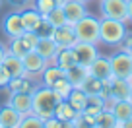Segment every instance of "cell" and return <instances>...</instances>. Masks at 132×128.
Wrapping results in <instances>:
<instances>
[{"mask_svg":"<svg viewBox=\"0 0 132 128\" xmlns=\"http://www.w3.org/2000/svg\"><path fill=\"white\" fill-rule=\"evenodd\" d=\"M58 101L60 99L54 95V91L51 87H47V86L37 87L31 93V113L45 120L54 115V107H56Z\"/></svg>","mask_w":132,"mask_h":128,"instance_id":"cell-1","label":"cell"},{"mask_svg":"<svg viewBox=\"0 0 132 128\" xmlns=\"http://www.w3.org/2000/svg\"><path fill=\"white\" fill-rule=\"evenodd\" d=\"M128 35L126 23L120 20H111V18H101L99 20V41L109 47L122 45L124 37Z\"/></svg>","mask_w":132,"mask_h":128,"instance_id":"cell-2","label":"cell"},{"mask_svg":"<svg viewBox=\"0 0 132 128\" xmlns=\"http://www.w3.org/2000/svg\"><path fill=\"white\" fill-rule=\"evenodd\" d=\"M74 33H76V41H84V43H99V20L89 14L78 20L74 25Z\"/></svg>","mask_w":132,"mask_h":128,"instance_id":"cell-3","label":"cell"},{"mask_svg":"<svg viewBox=\"0 0 132 128\" xmlns=\"http://www.w3.org/2000/svg\"><path fill=\"white\" fill-rule=\"evenodd\" d=\"M111 60V70H113V78H124L130 80L132 78V54L126 50H120L109 56Z\"/></svg>","mask_w":132,"mask_h":128,"instance_id":"cell-4","label":"cell"},{"mask_svg":"<svg viewBox=\"0 0 132 128\" xmlns=\"http://www.w3.org/2000/svg\"><path fill=\"white\" fill-rule=\"evenodd\" d=\"M74 56H76V64H82V66H89L91 62L99 56L97 45L93 43H84V41H76L74 43Z\"/></svg>","mask_w":132,"mask_h":128,"instance_id":"cell-5","label":"cell"},{"mask_svg":"<svg viewBox=\"0 0 132 128\" xmlns=\"http://www.w3.org/2000/svg\"><path fill=\"white\" fill-rule=\"evenodd\" d=\"M99 10L103 18L126 21V0H101Z\"/></svg>","mask_w":132,"mask_h":128,"instance_id":"cell-6","label":"cell"},{"mask_svg":"<svg viewBox=\"0 0 132 128\" xmlns=\"http://www.w3.org/2000/svg\"><path fill=\"white\" fill-rule=\"evenodd\" d=\"M51 39L56 43L58 49H66V47H74L76 43V33L72 25H60V27H53L51 29Z\"/></svg>","mask_w":132,"mask_h":128,"instance_id":"cell-7","label":"cell"},{"mask_svg":"<svg viewBox=\"0 0 132 128\" xmlns=\"http://www.w3.org/2000/svg\"><path fill=\"white\" fill-rule=\"evenodd\" d=\"M87 72H89V76L101 80V82L113 80V70H111V60H109V56H101V54H99L89 66H87Z\"/></svg>","mask_w":132,"mask_h":128,"instance_id":"cell-8","label":"cell"},{"mask_svg":"<svg viewBox=\"0 0 132 128\" xmlns=\"http://www.w3.org/2000/svg\"><path fill=\"white\" fill-rule=\"evenodd\" d=\"M23 62V68H25V74L27 76H41L43 70L49 66V62L45 58H41V54L35 53V50H29L25 53V56L21 58Z\"/></svg>","mask_w":132,"mask_h":128,"instance_id":"cell-9","label":"cell"},{"mask_svg":"<svg viewBox=\"0 0 132 128\" xmlns=\"http://www.w3.org/2000/svg\"><path fill=\"white\" fill-rule=\"evenodd\" d=\"M60 6H62V12H64V16H66V23L68 25H74L78 20H82L87 14L86 4H84V2H78V0H64Z\"/></svg>","mask_w":132,"mask_h":128,"instance_id":"cell-10","label":"cell"},{"mask_svg":"<svg viewBox=\"0 0 132 128\" xmlns=\"http://www.w3.org/2000/svg\"><path fill=\"white\" fill-rule=\"evenodd\" d=\"M2 31H4L6 37L14 39V37H21L25 33V27L21 23V18H20V12H12L4 18L2 21Z\"/></svg>","mask_w":132,"mask_h":128,"instance_id":"cell-11","label":"cell"},{"mask_svg":"<svg viewBox=\"0 0 132 128\" xmlns=\"http://www.w3.org/2000/svg\"><path fill=\"white\" fill-rule=\"evenodd\" d=\"M107 109L115 115L117 122H122V120L132 116V101L130 99H109Z\"/></svg>","mask_w":132,"mask_h":128,"instance_id":"cell-12","label":"cell"},{"mask_svg":"<svg viewBox=\"0 0 132 128\" xmlns=\"http://www.w3.org/2000/svg\"><path fill=\"white\" fill-rule=\"evenodd\" d=\"M8 105H12L21 116L29 115L31 113V93H23V91H16V93H10V101Z\"/></svg>","mask_w":132,"mask_h":128,"instance_id":"cell-13","label":"cell"},{"mask_svg":"<svg viewBox=\"0 0 132 128\" xmlns=\"http://www.w3.org/2000/svg\"><path fill=\"white\" fill-rule=\"evenodd\" d=\"M109 87H111V99H128L132 82L124 78H113L109 80Z\"/></svg>","mask_w":132,"mask_h":128,"instance_id":"cell-14","label":"cell"},{"mask_svg":"<svg viewBox=\"0 0 132 128\" xmlns=\"http://www.w3.org/2000/svg\"><path fill=\"white\" fill-rule=\"evenodd\" d=\"M35 53H39L41 58H45V60L51 64V62L54 60V56H56V53H58V47L51 37H39L37 47H35Z\"/></svg>","mask_w":132,"mask_h":128,"instance_id":"cell-15","label":"cell"},{"mask_svg":"<svg viewBox=\"0 0 132 128\" xmlns=\"http://www.w3.org/2000/svg\"><path fill=\"white\" fill-rule=\"evenodd\" d=\"M2 66L6 68V72L10 74V78H18V76H27L25 74V68H23V62H21L20 56H16V54L8 53L4 56V60H2Z\"/></svg>","mask_w":132,"mask_h":128,"instance_id":"cell-16","label":"cell"},{"mask_svg":"<svg viewBox=\"0 0 132 128\" xmlns=\"http://www.w3.org/2000/svg\"><path fill=\"white\" fill-rule=\"evenodd\" d=\"M87 68L82 66V64H72L70 68H66L64 70V78L72 83V87H80L84 83V80L87 78Z\"/></svg>","mask_w":132,"mask_h":128,"instance_id":"cell-17","label":"cell"},{"mask_svg":"<svg viewBox=\"0 0 132 128\" xmlns=\"http://www.w3.org/2000/svg\"><path fill=\"white\" fill-rule=\"evenodd\" d=\"M20 18H21V23H23L25 31H37L39 25L43 23V16L35 8H29V10L20 12Z\"/></svg>","mask_w":132,"mask_h":128,"instance_id":"cell-18","label":"cell"},{"mask_svg":"<svg viewBox=\"0 0 132 128\" xmlns=\"http://www.w3.org/2000/svg\"><path fill=\"white\" fill-rule=\"evenodd\" d=\"M21 120V115L12 107V105H2L0 107V126L16 128Z\"/></svg>","mask_w":132,"mask_h":128,"instance_id":"cell-19","label":"cell"},{"mask_svg":"<svg viewBox=\"0 0 132 128\" xmlns=\"http://www.w3.org/2000/svg\"><path fill=\"white\" fill-rule=\"evenodd\" d=\"M53 64H56L58 68L66 70V68H70L72 64H76V56H74V49L72 47H66V49H58L56 56H54Z\"/></svg>","mask_w":132,"mask_h":128,"instance_id":"cell-20","label":"cell"},{"mask_svg":"<svg viewBox=\"0 0 132 128\" xmlns=\"http://www.w3.org/2000/svg\"><path fill=\"white\" fill-rule=\"evenodd\" d=\"M117 124L119 122H117L115 115H113L107 107H105L103 111H99L97 115H95V118H93V128H115Z\"/></svg>","mask_w":132,"mask_h":128,"instance_id":"cell-21","label":"cell"},{"mask_svg":"<svg viewBox=\"0 0 132 128\" xmlns=\"http://www.w3.org/2000/svg\"><path fill=\"white\" fill-rule=\"evenodd\" d=\"M60 78H64V70L58 68L56 64H49V66L43 70V74H41L43 86H47V87H53V83L58 82Z\"/></svg>","mask_w":132,"mask_h":128,"instance_id":"cell-22","label":"cell"},{"mask_svg":"<svg viewBox=\"0 0 132 128\" xmlns=\"http://www.w3.org/2000/svg\"><path fill=\"white\" fill-rule=\"evenodd\" d=\"M66 101L72 105V109H74L76 113H82L84 109H86V101H87V95L84 93L80 87H72L70 95L66 97Z\"/></svg>","mask_w":132,"mask_h":128,"instance_id":"cell-23","label":"cell"},{"mask_svg":"<svg viewBox=\"0 0 132 128\" xmlns=\"http://www.w3.org/2000/svg\"><path fill=\"white\" fill-rule=\"evenodd\" d=\"M76 115H78V113L72 109V105L68 103L66 99H62V101H58V103H56V107H54V115H53V116H56L58 120H74Z\"/></svg>","mask_w":132,"mask_h":128,"instance_id":"cell-24","label":"cell"},{"mask_svg":"<svg viewBox=\"0 0 132 128\" xmlns=\"http://www.w3.org/2000/svg\"><path fill=\"white\" fill-rule=\"evenodd\" d=\"M107 107V101L103 97H99V95H87V101H86V109L82 113H87V115L95 116L99 111H103Z\"/></svg>","mask_w":132,"mask_h":128,"instance_id":"cell-25","label":"cell"},{"mask_svg":"<svg viewBox=\"0 0 132 128\" xmlns=\"http://www.w3.org/2000/svg\"><path fill=\"white\" fill-rule=\"evenodd\" d=\"M43 20L51 25V27H60V25H66V16L62 12V6H54L47 16H43Z\"/></svg>","mask_w":132,"mask_h":128,"instance_id":"cell-26","label":"cell"},{"mask_svg":"<svg viewBox=\"0 0 132 128\" xmlns=\"http://www.w3.org/2000/svg\"><path fill=\"white\" fill-rule=\"evenodd\" d=\"M101 86H103V82H101V80H97V78H93V76L87 74V78L84 80V83L80 86V89H82L86 95H99Z\"/></svg>","mask_w":132,"mask_h":128,"instance_id":"cell-27","label":"cell"},{"mask_svg":"<svg viewBox=\"0 0 132 128\" xmlns=\"http://www.w3.org/2000/svg\"><path fill=\"white\" fill-rule=\"evenodd\" d=\"M51 89L54 91V95H56L58 99H66V97H68V95H70V91H72V83L68 82V80L66 78H60L58 80V82H54L53 83V87H51Z\"/></svg>","mask_w":132,"mask_h":128,"instance_id":"cell-28","label":"cell"},{"mask_svg":"<svg viewBox=\"0 0 132 128\" xmlns=\"http://www.w3.org/2000/svg\"><path fill=\"white\" fill-rule=\"evenodd\" d=\"M16 128H45V126H43V118H39L37 115L29 113V115L21 116L20 124H18Z\"/></svg>","mask_w":132,"mask_h":128,"instance_id":"cell-29","label":"cell"},{"mask_svg":"<svg viewBox=\"0 0 132 128\" xmlns=\"http://www.w3.org/2000/svg\"><path fill=\"white\" fill-rule=\"evenodd\" d=\"M21 43H23V47H25V50H35V47H37V41H39V35L35 33V31H25L23 35H21Z\"/></svg>","mask_w":132,"mask_h":128,"instance_id":"cell-30","label":"cell"},{"mask_svg":"<svg viewBox=\"0 0 132 128\" xmlns=\"http://www.w3.org/2000/svg\"><path fill=\"white\" fill-rule=\"evenodd\" d=\"M8 53L16 54V56H20V58H23L27 50H25V47H23V43H21V39H20V37H14V39H10Z\"/></svg>","mask_w":132,"mask_h":128,"instance_id":"cell-31","label":"cell"},{"mask_svg":"<svg viewBox=\"0 0 132 128\" xmlns=\"http://www.w3.org/2000/svg\"><path fill=\"white\" fill-rule=\"evenodd\" d=\"M54 6H56V4H54L53 0H35V10H37L41 16H47Z\"/></svg>","mask_w":132,"mask_h":128,"instance_id":"cell-32","label":"cell"},{"mask_svg":"<svg viewBox=\"0 0 132 128\" xmlns=\"http://www.w3.org/2000/svg\"><path fill=\"white\" fill-rule=\"evenodd\" d=\"M43 126L45 128H62V120H58L56 116H49V118L43 120Z\"/></svg>","mask_w":132,"mask_h":128,"instance_id":"cell-33","label":"cell"},{"mask_svg":"<svg viewBox=\"0 0 132 128\" xmlns=\"http://www.w3.org/2000/svg\"><path fill=\"white\" fill-rule=\"evenodd\" d=\"M8 82H10V74L6 72V68L0 64V87H6Z\"/></svg>","mask_w":132,"mask_h":128,"instance_id":"cell-34","label":"cell"},{"mask_svg":"<svg viewBox=\"0 0 132 128\" xmlns=\"http://www.w3.org/2000/svg\"><path fill=\"white\" fill-rule=\"evenodd\" d=\"M122 45H124V49H122V50H126V53H130V54H132V35H126V37H124Z\"/></svg>","mask_w":132,"mask_h":128,"instance_id":"cell-35","label":"cell"},{"mask_svg":"<svg viewBox=\"0 0 132 128\" xmlns=\"http://www.w3.org/2000/svg\"><path fill=\"white\" fill-rule=\"evenodd\" d=\"M126 21H132V0H126Z\"/></svg>","mask_w":132,"mask_h":128,"instance_id":"cell-36","label":"cell"},{"mask_svg":"<svg viewBox=\"0 0 132 128\" xmlns=\"http://www.w3.org/2000/svg\"><path fill=\"white\" fill-rule=\"evenodd\" d=\"M119 126L120 128H132V116L126 118V120H122V122H119Z\"/></svg>","mask_w":132,"mask_h":128,"instance_id":"cell-37","label":"cell"},{"mask_svg":"<svg viewBox=\"0 0 132 128\" xmlns=\"http://www.w3.org/2000/svg\"><path fill=\"white\" fill-rule=\"evenodd\" d=\"M8 54V49H6L2 43H0V64H2V60H4V56Z\"/></svg>","mask_w":132,"mask_h":128,"instance_id":"cell-38","label":"cell"},{"mask_svg":"<svg viewBox=\"0 0 132 128\" xmlns=\"http://www.w3.org/2000/svg\"><path fill=\"white\" fill-rule=\"evenodd\" d=\"M62 128H74V122L72 120H62Z\"/></svg>","mask_w":132,"mask_h":128,"instance_id":"cell-39","label":"cell"},{"mask_svg":"<svg viewBox=\"0 0 132 128\" xmlns=\"http://www.w3.org/2000/svg\"><path fill=\"white\" fill-rule=\"evenodd\" d=\"M10 4H14V6H21V4H25V0H10Z\"/></svg>","mask_w":132,"mask_h":128,"instance_id":"cell-40","label":"cell"},{"mask_svg":"<svg viewBox=\"0 0 132 128\" xmlns=\"http://www.w3.org/2000/svg\"><path fill=\"white\" fill-rule=\"evenodd\" d=\"M53 2H54V4H56V6H60L62 2H64V0H53Z\"/></svg>","mask_w":132,"mask_h":128,"instance_id":"cell-41","label":"cell"},{"mask_svg":"<svg viewBox=\"0 0 132 128\" xmlns=\"http://www.w3.org/2000/svg\"><path fill=\"white\" fill-rule=\"evenodd\" d=\"M78 2H84V4H87V2H91V0H78Z\"/></svg>","mask_w":132,"mask_h":128,"instance_id":"cell-42","label":"cell"},{"mask_svg":"<svg viewBox=\"0 0 132 128\" xmlns=\"http://www.w3.org/2000/svg\"><path fill=\"white\" fill-rule=\"evenodd\" d=\"M128 99H130V101H132V87H130V95H128Z\"/></svg>","mask_w":132,"mask_h":128,"instance_id":"cell-43","label":"cell"},{"mask_svg":"<svg viewBox=\"0 0 132 128\" xmlns=\"http://www.w3.org/2000/svg\"><path fill=\"white\" fill-rule=\"evenodd\" d=\"M115 128H120V126H119V124H117V126H115Z\"/></svg>","mask_w":132,"mask_h":128,"instance_id":"cell-44","label":"cell"},{"mask_svg":"<svg viewBox=\"0 0 132 128\" xmlns=\"http://www.w3.org/2000/svg\"><path fill=\"white\" fill-rule=\"evenodd\" d=\"M0 128H8V126H0Z\"/></svg>","mask_w":132,"mask_h":128,"instance_id":"cell-45","label":"cell"},{"mask_svg":"<svg viewBox=\"0 0 132 128\" xmlns=\"http://www.w3.org/2000/svg\"><path fill=\"white\" fill-rule=\"evenodd\" d=\"M0 4H2V0H0Z\"/></svg>","mask_w":132,"mask_h":128,"instance_id":"cell-46","label":"cell"},{"mask_svg":"<svg viewBox=\"0 0 132 128\" xmlns=\"http://www.w3.org/2000/svg\"><path fill=\"white\" fill-rule=\"evenodd\" d=\"M130 82H132V78H130Z\"/></svg>","mask_w":132,"mask_h":128,"instance_id":"cell-47","label":"cell"}]
</instances>
